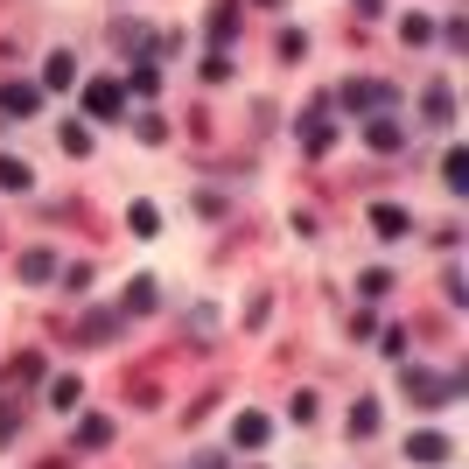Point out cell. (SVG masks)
Masks as SVG:
<instances>
[{"label": "cell", "mask_w": 469, "mask_h": 469, "mask_svg": "<svg viewBox=\"0 0 469 469\" xmlns=\"http://www.w3.org/2000/svg\"><path fill=\"white\" fill-rule=\"evenodd\" d=\"M407 392H414V407H448L455 399L448 378H435V371H420V365H407Z\"/></svg>", "instance_id": "6da1fadb"}, {"label": "cell", "mask_w": 469, "mask_h": 469, "mask_svg": "<svg viewBox=\"0 0 469 469\" xmlns=\"http://www.w3.org/2000/svg\"><path fill=\"white\" fill-rule=\"evenodd\" d=\"M84 112H91V120H112V112H120V84L91 78V84H84Z\"/></svg>", "instance_id": "7a4b0ae2"}, {"label": "cell", "mask_w": 469, "mask_h": 469, "mask_svg": "<svg viewBox=\"0 0 469 469\" xmlns=\"http://www.w3.org/2000/svg\"><path fill=\"white\" fill-rule=\"evenodd\" d=\"M407 455H414L420 469H442V463H448V435H414V442H407Z\"/></svg>", "instance_id": "3957f363"}, {"label": "cell", "mask_w": 469, "mask_h": 469, "mask_svg": "<svg viewBox=\"0 0 469 469\" xmlns=\"http://www.w3.org/2000/svg\"><path fill=\"white\" fill-rule=\"evenodd\" d=\"M35 105H43V91H35V84H0V112H14V120H28Z\"/></svg>", "instance_id": "277c9868"}, {"label": "cell", "mask_w": 469, "mask_h": 469, "mask_svg": "<svg viewBox=\"0 0 469 469\" xmlns=\"http://www.w3.org/2000/svg\"><path fill=\"white\" fill-rule=\"evenodd\" d=\"M343 105L350 112H371V105H392V91L386 84H343Z\"/></svg>", "instance_id": "5b68a950"}, {"label": "cell", "mask_w": 469, "mask_h": 469, "mask_svg": "<svg viewBox=\"0 0 469 469\" xmlns=\"http://www.w3.org/2000/svg\"><path fill=\"white\" fill-rule=\"evenodd\" d=\"M371 232H378V238H407V210H392V204H371Z\"/></svg>", "instance_id": "8992f818"}, {"label": "cell", "mask_w": 469, "mask_h": 469, "mask_svg": "<svg viewBox=\"0 0 469 469\" xmlns=\"http://www.w3.org/2000/svg\"><path fill=\"white\" fill-rule=\"evenodd\" d=\"M232 435H238V448H260V442H266V414H238Z\"/></svg>", "instance_id": "52a82bcc"}, {"label": "cell", "mask_w": 469, "mask_h": 469, "mask_svg": "<svg viewBox=\"0 0 469 469\" xmlns=\"http://www.w3.org/2000/svg\"><path fill=\"white\" fill-rule=\"evenodd\" d=\"M78 442L84 448H105V442H112V420H105V414H84L78 420Z\"/></svg>", "instance_id": "ba28073f"}, {"label": "cell", "mask_w": 469, "mask_h": 469, "mask_svg": "<svg viewBox=\"0 0 469 469\" xmlns=\"http://www.w3.org/2000/svg\"><path fill=\"white\" fill-rule=\"evenodd\" d=\"M448 112H455L448 84H427V127H448Z\"/></svg>", "instance_id": "9c48e42d"}, {"label": "cell", "mask_w": 469, "mask_h": 469, "mask_svg": "<svg viewBox=\"0 0 469 469\" xmlns=\"http://www.w3.org/2000/svg\"><path fill=\"white\" fill-rule=\"evenodd\" d=\"M28 183H35V168L14 161V155H0V189H28Z\"/></svg>", "instance_id": "30bf717a"}, {"label": "cell", "mask_w": 469, "mask_h": 469, "mask_svg": "<svg viewBox=\"0 0 469 469\" xmlns=\"http://www.w3.org/2000/svg\"><path fill=\"white\" fill-rule=\"evenodd\" d=\"M442 183H448V189H469V155H463V148L442 161Z\"/></svg>", "instance_id": "8fae6325"}, {"label": "cell", "mask_w": 469, "mask_h": 469, "mask_svg": "<svg viewBox=\"0 0 469 469\" xmlns=\"http://www.w3.org/2000/svg\"><path fill=\"white\" fill-rule=\"evenodd\" d=\"M78 399H84V386H78V378H56V386H50V407H63V414H71Z\"/></svg>", "instance_id": "7c38bea8"}, {"label": "cell", "mask_w": 469, "mask_h": 469, "mask_svg": "<svg viewBox=\"0 0 469 469\" xmlns=\"http://www.w3.org/2000/svg\"><path fill=\"white\" fill-rule=\"evenodd\" d=\"M50 273H56L50 253H22V281H50Z\"/></svg>", "instance_id": "4fadbf2b"}, {"label": "cell", "mask_w": 469, "mask_h": 469, "mask_svg": "<svg viewBox=\"0 0 469 469\" xmlns=\"http://www.w3.org/2000/svg\"><path fill=\"white\" fill-rule=\"evenodd\" d=\"M350 435H378V407H371V399H365V407H350Z\"/></svg>", "instance_id": "5bb4252c"}, {"label": "cell", "mask_w": 469, "mask_h": 469, "mask_svg": "<svg viewBox=\"0 0 469 469\" xmlns=\"http://www.w3.org/2000/svg\"><path fill=\"white\" fill-rule=\"evenodd\" d=\"M127 225H133L140 238H155V204H133V210H127Z\"/></svg>", "instance_id": "9a60e30c"}, {"label": "cell", "mask_w": 469, "mask_h": 469, "mask_svg": "<svg viewBox=\"0 0 469 469\" xmlns=\"http://www.w3.org/2000/svg\"><path fill=\"white\" fill-rule=\"evenodd\" d=\"M127 309H140V315L155 309V281H133V287H127Z\"/></svg>", "instance_id": "2e32d148"}, {"label": "cell", "mask_w": 469, "mask_h": 469, "mask_svg": "<svg viewBox=\"0 0 469 469\" xmlns=\"http://www.w3.org/2000/svg\"><path fill=\"white\" fill-rule=\"evenodd\" d=\"M43 78H50V91H63V84H71V56H50V71H43Z\"/></svg>", "instance_id": "e0dca14e"}, {"label": "cell", "mask_w": 469, "mask_h": 469, "mask_svg": "<svg viewBox=\"0 0 469 469\" xmlns=\"http://www.w3.org/2000/svg\"><path fill=\"white\" fill-rule=\"evenodd\" d=\"M371 148H399V127L392 120H371Z\"/></svg>", "instance_id": "ac0fdd59"}, {"label": "cell", "mask_w": 469, "mask_h": 469, "mask_svg": "<svg viewBox=\"0 0 469 469\" xmlns=\"http://www.w3.org/2000/svg\"><path fill=\"white\" fill-rule=\"evenodd\" d=\"M196 469H225V455H204V463H196Z\"/></svg>", "instance_id": "d6986e66"}]
</instances>
